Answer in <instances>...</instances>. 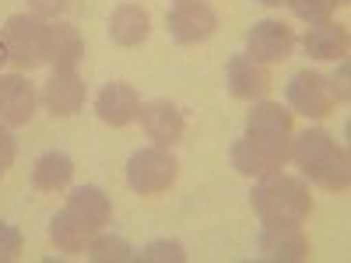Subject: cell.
Segmentation results:
<instances>
[{"instance_id": "cell-1", "label": "cell", "mask_w": 351, "mask_h": 263, "mask_svg": "<svg viewBox=\"0 0 351 263\" xmlns=\"http://www.w3.org/2000/svg\"><path fill=\"white\" fill-rule=\"evenodd\" d=\"M288 158L302 168V175L309 183L324 186L330 193H344L348 183H351V162H348V151L334 140L330 130L324 127H313V130H302L288 148Z\"/></svg>"}, {"instance_id": "cell-2", "label": "cell", "mask_w": 351, "mask_h": 263, "mask_svg": "<svg viewBox=\"0 0 351 263\" xmlns=\"http://www.w3.org/2000/svg\"><path fill=\"white\" fill-rule=\"evenodd\" d=\"M253 200V211L260 214V221H295L302 225L313 214V197L309 186L299 175H288V172H271V175H260V183L250 193Z\"/></svg>"}, {"instance_id": "cell-3", "label": "cell", "mask_w": 351, "mask_h": 263, "mask_svg": "<svg viewBox=\"0 0 351 263\" xmlns=\"http://www.w3.org/2000/svg\"><path fill=\"white\" fill-rule=\"evenodd\" d=\"M176 175H180V162H176V155L169 148H158V144L134 151L127 162V186L141 197L165 193L176 183Z\"/></svg>"}, {"instance_id": "cell-4", "label": "cell", "mask_w": 351, "mask_h": 263, "mask_svg": "<svg viewBox=\"0 0 351 263\" xmlns=\"http://www.w3.org/2000/svg\"><path fill=\"white\" fill-rule=\"evenodd\" d=\"M288 148H291V140H271V137L243 134L236 144H232L228 158H232V168H236L239 175L260 179V175H271V172L285 168Z\"/></svg>"}, {"instance_id": "cell-5", "label": "cell", "mask_w": 351, "mask_h": 263, "mask_svg": "<svg viewBox=\"0 0 351 263\" xmlns=\"http://www.w3.org/2000/svg\"><path fill=\"white\" fill-rule=\"evenodd\" d=\"M285 99L288 105L309 116V120H324V116H330L337 109V99H334V84L327 74L319 71H299L291 74L288 84H285Z\"/></svg>"}, {"instance_id": "cell-6", "label": "cell", "mask_w": 351, "mask_h": 263, "mask_svg": "<svg viewBox=\"0 0 351 263\" xmlns=\"http://www.w3.org/2000/svg\"><path fill=\"white\" fill-rule=\"evenodd\" d=\"M43 39H46V21L39 14H11L4 25L8 60L18 71H36L43 64Z\"/></svg>"}, {"instance_id": "cell-7", "label": "cell", "mask_w": 351, "mask_h": 263, "mask_svg": "<svg viewBox=\"0 0 351 263\" xmlns=\"http://www.w3.org/2000/svg\"><path fill=\"white\" fill-rule=\"evenodd\" d=\"M256 253L267 263H302L309 260V236L295 221H263Z\"/></svg>"}, {"instance_id": "cell-8", "label": "cell", "mask_w": 351, "mask_h": 263, "mask_svg": "<svg viewBox=\"0 0 351 263\" xmlns=\"http://www.w3.org/2000/svg\"><path fill=\"white\" fill-rule=\"evenodd\" d=\"M215 28H218V14L208 0H176L169 11V36L180 46L211 39Z\"/></svg>"}, {"instance_id": "cell-9", "label": "cell", "mask_w": 351, "mask_h": 263, "mask_svg": "<svg viewBox=\"0 0 351 263\" xmlns=\"http://www.w3.org/2000/svg\"><path fill=\"white\" fill-rule=\"evenodd\" d=\"M291 46H295V32L274 18H263L250 28L246 36V56H253L256 64H281L291 56Z\"/></svg>"}, {"instance_id": "cell-10", "label": "cell", "mask_w": 351, "mask_h": 263, "mask_svg": "<svg viewBox=\"0 0 351 263\" xmlns=\"http://www.w3.org/2000/svg\"><path fill=\"white\" fill-rule=\"evenodd\" d=\"M36 105H39L36 84L25 74H0V123L28 127L36 116Z\"/></svg>"}, {"instance_id": "cell-11", "label": "cell", "mask_w": 351, "mask_h": 263, "mask_svg": "<svg viewBox=\"0 0 351 263\" xmlns=\"http://www.w3.org/2000/svg\"><path fill=\"white\" fill-rule=\"evenodd\" d=\"M137 120H141V130L148 134V140L158 144V148H172V144H180L183 140V130H186L183 112L176 109L172 102H165V99L141 102Z\"/></svg>"}, {"instance_id": "cell-12", "label": "cell", "mask_w": 351, "mask_h": 263, "mask_svg": "<svg viewBox=\"0 0 351 263\" xmlns=\"http://www.w3.org/2000/svg\"><path fill=\"white\" fill-rule=\"evenodd\" d=\"M84 56V39L71 21H46V39H43V64L53 71H74Z\"/></svg>"}, {"instance_id": "cell-13", "label": "cell", "mask_w": 351, "mask_h": 263, "mask_svg": "<svg viewBox=\"0 0 351 263\" xmlns=\"http://www.w3.org/2000/svg\"><path fill=\"white\" fill-rule=\"evenodd\" d=\"M225 81H228V92L246 102L263 99L271 92V71H267V64H256L253 56H232Z\"/></svg>"}, {"instance_id": "cell-14", "label": "cell", "mask_w": 351, "mask_h": 263, "mask_svg": "<svg viewBox=\"0 0 351 263\" xmlns=\"http://www.w3.org/2000/svg\"><path fill=\"white\" fill-rule=\"evenodd\" d=\"M95 112L106 127H127L141 112V95L123 81H109L95 99Z\"/></svg>"}, {"instance_id": "cell-15", "label": "cell", "mask_w": 351, "mask_h": 263, "mask_svg": "<svg viewBox=\"0 0 351 263\" xmlns=\"http://www.w3.org/2000/svg\"><path fill=\"white\" fill-rule=\"evenodd\" d=\"M43 102L53 116H74L84 105V81L74 71H53V77L43 84Z\"/></svg>"}, {"instance_id": "cell-16", "label": "cell", "mask_w": 351, "mask_h": 263, "mask_svg": "<svg viewBox=\"0 0 351 263\" xmlns=\"http://www.w3.org/2000/svg\"><path fill=\"white\" fill-rule=\"evenodd\" d=\"M291 130H295V112H288L281 102H267V99L253 102V109L246 116V134L271 137V140H291Z\"/></svg>"}, {"instance_id": "cell-17", "label": "cell", "mask_w": 351, "mask_h": 263, "mask_svg": "<svg viewBox=\"0 0 351 263\" xmlns=\"http://www.w3.org/2000/svg\"><path fill=\"white\" fill-rule=\"evenodd\" d=\"M67 211L92 231H102L109 221H112V200L106 197V190H99V186H77V190H71V197H67Z\"/></svg>"}, {"instance_id": "cell-18", "label": "cell", "mask_w": 351, "mask_h": 263, "mask_svg": "<svg viewBox=\"0 0 351 263\" xmlns=\"http://www.w3.org/2000/svg\"><path fill=\"white\" fill-rule=\"evenodd\" d=\"M348 28L344 25H334V21H319V25H309L306 36H302V49L306 56H313V60H344L348 56Z\"/></svg>"}, {"instance_id": "cell-19", "label": "cell", "mask_w": 351, "mask_h": 263, "mask_svg": "<svg viewBox=\"0 0 351 263\" xmlns=\"http://www.w3.org/2000/svg\"><path fill=\"white\" fill-rule=\"evenodd\" d=\"M109 36H112L116 46H127V49L141 46L152 36V14L141 4H120L109 14Z\"/></svg>"}, {"instance_id": "cell-20", "label": "cell", "mask_w": 351, "mask_h": 263, "mask_svg": "<svg viewBox=\"0 0 351 263\" xmlns=\"http://www.w3.org/2000/svg\"><path fill=\"white\" fill-rule=\"evenodd\" d=\"M71 179H74V162L64 151H46L32 165V186L39 193H56V190H64Z\"/></svg>"}, {"instance_id": "cell-21", "label": "cell", "mask_w": 351, "mask_h": 263, "mask_svg": "<svg viewBox=\"0 0 351 263\" xmlns=\"http://www.w3.org/2000/svg\"><path fill=\"white\" fill-rule=\"evenodd\" d=\"M88 239H92V231H88L67 208L60 214H53V221H49V242L56 246V253H67V256L84 253Z\"/></svg>"}, {"instance_id": "cell-22", "label": "cell", "mask_w": 351, "mask_h": 263, "mask_svg": "<svg viewBox=\"0 0 351 263\" xmlns=\"http://www.w3.org/2000/svg\"><path fill=\"white\" fill-rule=\"evenodd\" d=\"M84 253L92 263H130L137 249L120 236H95V239H88Z\"/></svg>"}, {"instance_id": "cell-23", "label": "cell", "mask_w": 351, "mask_h": 263, "mask_svg": "<svg viewBox=\"0 0 351 263\" xmlns=\"http://www.w3.org/2000/svg\"><path fill=\"white\" fill-rule=\"evenodd\" d=\"M183 260H186V246L176 239H155L134 253V263H183Z\"/></svg>"}, {"instance_id": "cell-24", "label": "cell", "mask_w": 351, "mask_h": 263, "mask_svg": "<svg viewBox=\"0 0 351 263\" xmlns=\"http://www.w3.org/2000/svg\"><path fill=\"white\" fill-rule=\"evenodd\" d=\"M288 8H291V14H295L299 21H306V25L330 21V14H334L330 0H288Z\"/></svg>"}, {"instance_id": "cell-25", "label": "cell", "mask_w": 351, "mask_h": 263, "mask_svg": "<svg viewBox=\"0 0 351 263\" xmlns=\"http://www.w3.org/2000/svg\"><path fill=\"white\" fill-rule=\"evenodd\" d=\"M25 249V239H21V231L14 225H0V263H11L18 260Z\"/></svg>"}, {"instance_id": "cell-26", "label": "cell", "mask_w": 351, "mask_h": 263, "mask_svg": "<svg viewBox=\"0 0 351 263\" xmlns=\"http://www.w3.org/2000/svg\"><path fill=\"white\" fill-rule=\"evenodd\" d=\"M14 158H18V140H14V134L4 123H0V175L14 165Z\"/></svg>"}, {"instance_id": "cell-27", "label": "cell", "mask_w": 351, "mask_h": 263, "mask_svg": "<svg viewBox=\"0 0 351 263\" xmlns=\"http://www.w3.org/2000/svg\"><path fill=\"white\" fill-rule=\"evenodd\" d=\"M28 8H32V14H39L43 21H46V18L56 21V18L71 8V0H28Z\"/></svg>"}, {"instance_id": "cell-28", "label": "cell", "mask_w": 351, "mask_h": 263, "mask_svg": "<svg viewBox=\"0 0 351 263\" xmlns=\"http://www.w3.org/2000/svg\"><path fill=\"white\" fill-rule=\"evenodd\" d=\"M348 74H351V67H348V60H341V67H337V74L330 77V84H334V99H337V105H344V102H348Z\"/></svg>"}, {"instance_id": "cell-29", "label": "cell", "mask_w": 351, "mask_h": 263, "mask_svg": "<svg viewBox=\"0 0 351 263\" xmlns=\"http://www.w3.org/2000/svg\"><path fill=\"white\" fill-rule=\"evenodd\" d=\"M8 64V46H4V36H0V67Z\"/></svg>"}, {"instance_id": "cell-30", "label": "cell", "mask_w": 351, "mask_h": 263, "mask_svg": "<svg viewBox=\"0 0 351 263\" xmlns=\"http://www.w3.org/2000/svg\"><path fill=\"white\" fill-rule=\"evenodd\" d=\"M256 4H263V8H281V4H288V0H256Z\"/></svg>"}, {"instance_id": "cell-31", "label": "cell", "mask_w": 351, "mask_h": 263, "mask_svg": "<svg viewBox=\"0 0 351 263\" xmlns=\"http://www.w3.org/2000/svg\"><path fill=\"white\" fill-rule=\"evenodd\" d=\"M330 4H334V8H344V4H348V0H330Z\"/></svg>"}]
</instances>
